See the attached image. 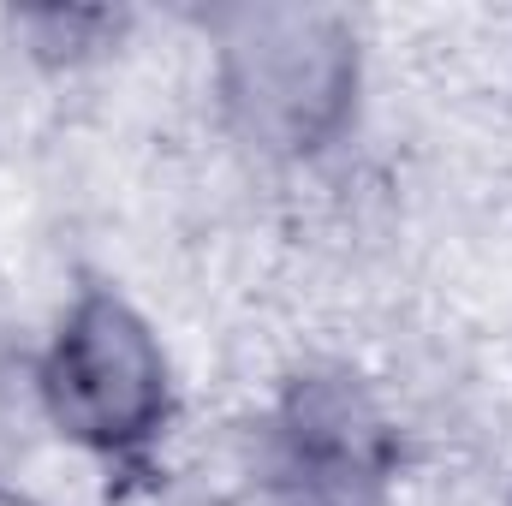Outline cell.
I'll list each match as a JSON object with an SVG mask.
<instances>
[{"label": "cell", "mask_w": 512, "mask_h": 506, "mask_svg": "<svg viewBox=\"0 0 512 506\" xmlns=\"http://www.w3.org/2000/svg\"><path fill=\"white\" fill-rule=\"evenodd\" d=\"M215 102L227 131L262 161L328 155L364 96V42L328 6H233L209 18Z\"/></svg>", "instance_id": "obj_1"}, {"label": "cell", "mask_w": 512, "mask_h": 506, "mask_svg": "<svg viewBox=\"0 0 512 506\" xmlns=\"http://www.w3.org/2000/svg\"><path fill=\"white\" fill-rule=\"evenodd\" d=\"M48 423L102 465H143L173 423V364L149 316L114 286H84L36 364Z\"/></svg>", "instance_id": "obj_2"}, {"label": "cell", "mask_w": 512, "mask_h": 506, "mask_svg": "<svg viewBox=\"0 0 512 506\" xmlns=\"http://www.w3.org/2000/svg\"><path fill=\"white\" fill-rule=\"evenodd\" d=\"M256 465L280 506H382L399 477V429L358 376L310 370L268 405Z\"/></svg>", "instance_id": "obj_3"}, {"label": "cell", "mask_w": 512, "mask_h": 506, "mask_svg": "<svg viewBox=\"0 0 512 506\" xmlns=\"http://www.w3.org/2000/svg\"><path fill=\"white\" fill-rule=\"evenodd\" d=\"M0 506H42V501L24 495V489H12V483H0Z\"/></svg>", "instance_id": "obj_4"}]
</instances>
